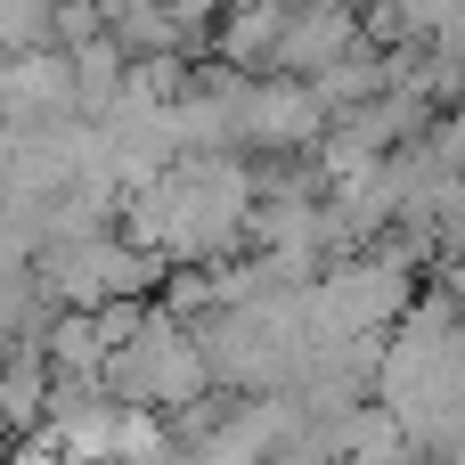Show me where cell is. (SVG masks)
<instances>
[{"instance_id":"3957f363","label":"cell","mask_w":465,"mask_h":465,"mask_svg":"<svg viewBox=\"0 0 465 465\" xmlns=\"http://www.w3.org/2000/svg\"><path fill=\"white\" fill-rule=\"evenodd\" d=\"M0 465H8V450H0Z\"/></svg>"},{"instance_id":"7a4b0ae2","label":"cell","mask_w":465,"mask_h":465,"mask_svg":"<svg viewBox=\"0 0 465 465\" xmlns=\"http://www.w3.org/2000/svg\"><path fill=\"white\" fill-rule=\"evenodd\" d=\"M8 465H82V458H65L57 441H25V450H16V458H8Z\"/></svg>"},{"instance_id":"6da1fadb","label":"cell","mask_w":465,"mask_h":465,"mask_svg":"<svg viewBox=\"0 0 465 465\" xmlns=\"http://www.w3.org/2000/svg\"><path fill=\"white\" fill-rule=\"evenodd\" d=\"M49 49V0H0V57Z\"/></svg>"}]
</instances>
